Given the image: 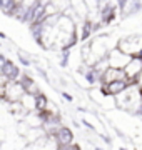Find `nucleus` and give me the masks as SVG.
Here are the masks:
<instances>
[{
    "mask_svg": "<svg viewBox=\"0 0 142 150\" xmlns=\"http://www.w3.org/2000/svg\"><path fill=\"white\" fill-rule=\"evenodd\" d=\"M131 55L122 52L119 47H114L112 50L109 52V62H110V67L114 69H126V65L131 62Z\"/></svg>",
    "mask_w": 142,
    "mask_h": 150,
    "instance_id": "f257e3e1",
    "label": "nucleus"
},
{
    "mask_svg": "<svg viewBox=\"0 0 142 150\" xmlns=\"http://www.w3.org/2000/svg\"><path fill=\"white\" fill-rule=\"evenodd\" d=\"M0 70H2V75L9 77L10 80H18V77L22 75V74H20V69H18L13 62L7 60L5 55H2V57H0Z\"/></svg>",
    "mask_w": 142,
    "mask_h": 150,
    "instance_id": "f03ea898",
    "label": "nucleus"
},
{
    "mask_svg": "<svg viewBox=\"0 0 142 150\" xmlns=\"http://www.w3.org/2000/svg\"><path fill=\"white\" fill-rule=\"evenodd\" d=\"M126 75H127V79H131V80L136 82L137 80V77L141 75L142 72V59L141 57H132L131 62L126 65ZM137 83V82H136Z\"/></svg>",
    "mask_w": 142,
    "mask_h": 150,
    "instance_id": "7ed1b4c3",
    "label": "nucleus"
},
{
    "mask_svg": "<svg viewBox=\"0 0 142 150\" xmlns=\"http://www.w3.org/2000/svg\"><path fill=\"white\" fill-rule=\"evenodd\" d=\"M126 79H127V75H126V70L124 69H114V67H110L104 74V77H102V83H109V82H114V80H126Z\"/></svg>",
    "mask_w": 142,
    "mask_h": 150,
    "instance_id": "20e7f679",
    "label": "nucleus"
},
{
    "mask_svg": "<svg viewBox=\"0 0 142 150\" xmlns=\"http://www.w3.org/2000/svg\"><path fill=\"white\" fill-rule=\"evenodd\" d=\"M52 137H55V140L59 142V145H69V144H72V140H74L72 130L67 129V127H62V129H60L55 135H52Z\"/></svg>",
    "mask_w": 142,
    "mask_h": 150,
    "instance_id": "39448f33",
    "label": "nucleus"
},
{
    "mask_svg": "<svg viewBox=\"0 0 142 150\" xmlns=\"http://www.w3.org/2000/svg\"><path fill=\"white\" fill-rule=\"evenodd\" d=\"M37 97L38 95H32V93H25V95L22 97V105L25 107V110L27 112H35L37 110Z\"/></svg>",
    "mask_w": 142,
    "mask_h": 150,
    "instance_id": "423d86ee",
    "label": "nucleus"
},
{
    "mask_svg": "<svg viewBox=\"0 0 142 150\" xmlns=\"http://www.w3.org/2000/svg\"><path fill=\"white\" fill-rule=\"evenodd\" d=\"M17 4L15 0H0V7H2V12L4 13H7V15H12L13 13V10L17 8Z\"/></svg>",
    "mask_w": 142,
    "mask_h": 150,
    "instance_id": "0eeeda50",
    "label": "nucleus"
},
{
    "mask_svg": "<svg viewBox=\"0 0 142 150\" xmlns=\"http://www.w3.org/2000/svg\"><path fill=\"white\" fill-rule=\"evenodd\" d=\"M50 2H52L57 8H59L60 13H64L65 10H69V8H70V0H50Z\"/></svg>",
    "mask_w": 142,
    "mask_h": 150,
    "instance_id": "6e6552de",
    "label": "nucleus"
},
{
    "mask_svg": "<svg viewBox=\"0 0 142 150\" xmlns=\"http://www.w3.org/2000/svg\"><path fill=\"white\" fill-rule=\"evenodd\" d=\"M137 85H139V87H141V88H142V72H141V75H139V77H137Z\"/></svg>",
    "mask_w": 142,
    "mask_h": 150,
    "instance_id": "1a4fd4ad",
    "label": "nucleus"
},
{
    "mask_svg": "<svg viewBox=\"0 0 142 150\" xmlns=\"http://www.w3.org/2000/svg\"><path fill=\"white\" fill-rule=\"evenodd\" d=\"M15 2H17V4H20V2H22V0H15Z\"/></svg>",
    "mask_w": 142,
    "mask_h": 150,
    "instance_id": "9d476101",
    "label": "nucleus"
}]
</instances>
